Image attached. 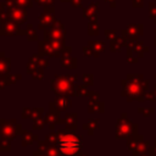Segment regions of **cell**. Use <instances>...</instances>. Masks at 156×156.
Segmentation results:
<instances>
[{"mask_svg":"<svg viewBox=\"0 0 156 156\" xmlns=\"http://www.w3.org/2000/svg\"><path fill=\"white\" fill-rule=\"evenodd\" d=\"M58 139H57V147L60 152L65 156H78L82 152V136L77 135L74 132H71L68 129H61L57 132Z\"/></svg>","mask_w":156,"mask_h":156,"instance_id":"1","label":"cell"},{"mask_svg":"<svg viewBox=\"0 0 156 156\" xmlns=\"http://www.w3.org/2000/svg\"><path fill=\"white\" fill-rule=\"evenodd\" d=\"M78 76L73 74H55V77L50 82V89L52 93L58 95H67V96H77L76 94V85L74 83L77 82Z\"/></svg>","mask_w":156,"mask_h":156,"instance_id":"2","label":"cell"},{"mask_svg":"<svg viewBox=\"0 0 156 156\" xmlns=\"http://www.w3.org/2000/svg\"><path fill=\"white\" fill-rule=\"evenodd\" d=\"M66 46V40H39L38 54L44 57H60L62 49Z\"/></svg>","mask_w":156,"mask_h":156,"instance_id":"3","label":"cell"},{"mask_svg":"<svg viewBox=\"0 0 156 156\" xmlns=\"http://www.w3.org/2000/svg\"><path fill=\"white\" fill-rule=\"evenodd\" d=\"M0 35H26V29H21L17 22L4 16L0 18Z\"/></svg>","mask_w":156,"mask_h":156,"instance_id":"4","label":"cell"},{"mask_svg":"<svg viewBox=\"0 0 156 156\" xmlns=\"http://www.w3.org/2000/svg\"><path fill=\"white\" fill-rule=\"evenodd\" d=\"M66 29L60 20H56L51 28L43 30L44 40H66Z\"/></svg>","mask_w":156,"mask_h":156,"instance_id":"5","label":"cell"},{"mask_svg":"<svg viewBox=\"0 0 156 156\" xmlns=\"http://www.w3.org/2000/svg\"><path fill=\"white\" fill-rule=\"evenodd\" d=\"M16 119L11 118V119H5V118H0V138L7 140V141H12L17 135H16Z\"/></svg>","mask_w":156,"mask_h":156,"instance_id":"6","label":"cell"},{"mask_svg":"<svg viewBox=\"0 0 156 156\" xmlns=\"http://www.w3.org/2000/svg\"><path fill=\"white\" fill-rule=\"evenodd\" d=\"M56 18H55V7L54 6H49L45 7L41 12V15L39 16V24L38 28L39 30H45L52 27V24L55 23Z\"/></svg>","mask_w":156,"mask_h":156,"instance_id":"7","label":"cell"},{"mask_svg":"<svg viewBox=\"0 0 156 156\" xmlns=\"http://www.w3.org/2000/svg\"><path fill=\"white\" fill-rule=\"evenodd\" d=\"M5 16L9 17V18H11L12 21L17 22L18 24H23L27 21L28 13H27V9L20 7V6H16V5H12V6L6 7Z\"/></svg>","mask_w":156,"mask_h":156,"instance_id":"8","label":"cell"},{"mask_svg":"<svg viewBox=\"0 0 156 156\" xmlns=\"http://www.w3.org/2000/svg\"><path fill=\"white\" fill-rule=\"evenodd\" d=\"M48 67H49V58L37 54V55H32L29 57L28 63H27V72H28V74L32 76L37 69H39V68L45 69Z\"/></svg>","mask_w":156,"mask_h":156,"instance_id":"9","label":"cell"},{"mask_svg":"<svg viewBox=\"0 0 156 156\" xmlns=\"http://www.w3.org/2000/svg\"><path fill=\"white\" fill-rule=\"evenodd\" d=\"M71 106H72V101H71V98L67 95H58L52 102H50V107H54L60 112L66 111Z\"/></svg>","mask_w":156,"mask_h":156,"instance_id":"10","label":"cell"},{"mask_svg":"<svg viewBox=\"0 0 156 156\" xmlns=\"http://www.w3.org/2000/svg\"><path fill=\"white\" fill-rule=\"evenodd\" d=\"M60 113H61V112L57 111L56 108L50 107V111L44 116L45 123L49 126V129H50V130H55V127H56L57 124H60V121H61Z\"/></svg>","mask_w":156,"mask_h":156,"instance_id":"11","label":"cell"},{"mask_svg":"<svg viewBox=\"0 0 156 156\" xmlns=\"http://www.w3.org/2000/svg\"><path fill=\"white\" fill-rule=\"evenodd\" d=\"M99 4L96 2H91L88 7H84L83 9V12H82V18L83 20H89V21H94L96 20V16L99 13Z\"/></svg>","mask_w":156,"mask_h":156,"instance_id":"12","label":"cell"},{"mask_svg":"<svg viewBox=\"0 0 156 156\" xmlns=\"http://www.w3.org/2000/svg\"><path fill=\"white\" fill-rule=\"evenodd\" d=\"M11 73V58L0 51V78L6 77Z\"/></svg>","mask_w":156,"mask_h":156,"instance_id":"13","label":"cell"},{"mask_svg":"<svg viewBox=\"0 0 156 156\" xmlns=\"http://www.w3.org/2000/svg\"><path fill=\"white\" fill-rule=\"evenodd\" d=\"M21 136H22V143H21V145H22L23 147L29 146V145L33 144V141H38V140H39V136H38L37 134H34V133H32V132H29V130H26V129H24V132L22 133Z\"/></svg>","mask_w":156,"mask_h":156,"instance_id":"14","label":"cell"},{"mask_svg":"<svg viewBox=\"0 0 156 156\" xmlns=\"http://www.w3.org/2000/svg\"><path fill=\"white\" fill-rule=\"evenodd\" d=\"M33 1L34 0H5V4H6V7L16 5L20 7H24V9L29 7L30 9V7H33Z\"/></svg>","mask_w":156,"mask_h":156,"instance_id":"15","label":"cell"},{"mask_svg":"<svg viewBox=\"0 0 156 156\" xmlns=\"http://www.w3.org/2000/svg\"><path fill=\"white\" fill-rule=\"evenodd\" d=\"M88 45L91 48V50H93V56H95V57H98V56H99V54H100V52H102V51H104V49H105V44H104V41L91 40V41H89V43H88Z\"/></svg>","mask_w":156,"mask_h":156,"instance_id":"16","label":"cell"},{"mask_svg":"<svg viewBox=\"0 0 156 156\" xmlns=\"http://www.w3.org/2000/svg\"><path fill=\"white\" fill-rule=\"evenodd\" d=\"M88 111L90 113H93V112H104V102L98 101V99H90V102L88 105Z\"/></svg>","mask_w":156,"mask_h":156,"instance_id":"17","label":"cell"},{"mask_svg":"<svg viewBox=\"0 0 156 156\" xmlns=\"http://www.w3.org/2000/svg\"><path fill=\"white\" fill-rule=\"evenodd\" d=\"M77 58L76 57H67V58H62L61 60V67L62 68H68V69H74L77 68Z\"/></svg>","mask_w":156,"mask_h":156,"instance_id":"18","label":"cell"},{"mask_svg":"<svg viewBox=\"0 0 156 156\" xmlns=\"http://www.w3.org/2000/svg\"><path fill=\"white\" fill-rule=\"evenodd\" d=\"M82 128H83L84 130H88V133H89L90 135H93L94 132H95L96 129H99V121H98V119L88 121V123H84V124L82 126Z\"/></svg>","mask_w":156,"mask_h":156,"instance_id":"19","label":"cell"},{"mask_svg":"<svg viewBox=\"0 0 156 156\" xmlns=\"http://www.w3.org/2000/svg\"><path fill=\"white\" fill-rule=\"evenodd\" d=\"M26 37H27V40H28V41H39L37 30L33 28V26H32L30 23L27 24V28H26Z\"/></svg>","mask_w":156,"mask_h":156,"instance_id":"20","label":"cell"},{"mask_svg":"<svg viewBox=\"0 0 156 156\" xmlns=\"http://www.w3.org/2000/svg\"><path fill=\"white\" fill-rule=\"evenodd\" d=\"M43 154L45 156H61V152L56 144H48V146L45 147Z\"/></svg>","mask_w":156,"mask_h":156,"instance_id":"21","label":"cell"},{"mask_svg":"<svg viewBox=\"0 0 156 156\" xmlns=\"http://www.w3.org/2000/svg\"><path fill=\"white\" fill-rule=\"evenodd\" d=\"M88 34L89 35H98L99 34V24H98L96 20L90 21V23L88 26Z\"/></svg>","mask_w":156,"mask_h":156,"instance_id":"22","label":"cell"},{"mask_svg":"<svg viewBox=\"0 0 156 156\" xmlns=\"http://www.w3.org/2000/svg\"><path fill=\"white\" fill-rule=\"evenodd\" d=\"M76 94H77V96H90V91L88 90L87 85H84V84L76 85Z\"/></svg>","mask_w":156,"mask_h":156,"instance_id":"23","label":"cell"},{"mask_svg":"<svg viewBox=\"0 0 156 156\" xmlns=\"http://www.w3.org/2000/svg\"><path fill=\"white\" fill-rule=\"evenodd\" d=\"M57 139H58V134H57V132H55V130L49 132V134H46V136H45V140H46L49 144H56V143H57Z\"/></svg>","mask_w":156,"mask_h":156,"instance_id":"24","label":"cell"},{"mask_svg":"<svg viewBox=\"0 0 156 156\" xmlns=\"http://www.w3.org/2000/svg\"><path fill=\"white\" fill-rule=\"evenodd\" d=\"M63 118H65V124H73V123H77L78 115L77 113H66Z\"/></svg>","mask_w":156,"mask_h":156,"instance_id":"25","label":"cell"},{"mask_svg":"<svg viewBox=\"0 0 156 156\" xmlns=\"http://www.w3.org/2000/svg\"><path fill=\"white\" fill-rule=\"evenodd\" d=\"M0 151L1 152H10L11 151V141H7L0 138Z\"/></svg>","mask_w":156,"mask_h":156,"instance_id":"26","label":"cell"},{"mask_svg":"<svg viewBox=\"0 0 156 156\" xmlns=\"http://www.w3.org/2000/svg\"><path fill=\"white\" fill-rule=\"evenodd\" d=\"M43 113H44V107H33V116H32L33 121L44 118Z\"/></svg>","mask_w":156,"mask_h":156,"instance_id":"27","label":"cell"},{"mask_svg":"<svg viewBox=\"0 0 156 156\" xmlns=\"http://www.w3.org/2000/svg\"><path fill=\"white\" fill-rule=\"evenodd\" d=\"M6 79H7L9 85H11V84H15V83H17L18 80H21V79H22V76H21L20 73H17V74L10 73L9 76H6Z\"/></svg>","mask_w":156,"mask_h":156,"instance_id":"28","label":"cell"},{"mask_svg":"<svg viewBox=\"0 0 156 156\" xmlns=\"http://www.w3.org/2000/svg\"><path fill=\"white\" fill-rule=\"evenodd\" d=\"M82 82H83V84L87 85V87L93 85V83H94V77H93V74H89V73L83 74V76H82Z\"/></svg>","mask_w":156,"mask_h":156,"instance_id":"29","label":"cell"},{"mask_svg":"<svg viewBox=\"0 0 156 156\" xmlns=\"http://www.w3.org/2000/svg\"><path fill=\"white\" fill-rule=\"evenodd\" d=\"M45 126H46V123H45V119L44 118L33 121V130H41Z\"/></svg>","mask_w":156,"mask_h":156,"instance_id":"30","label":"cell"},{"mask_svg":"<svg viewBox=\"0 0 156 156\" xmlns=\"http://www.w3.org/2000/svg\"><path fill=\"white\" fill-rule=\"evenodd\" d=\"M32 116H33V107H23V108H22L21 117H22L23 119L32 118Z\"/></svg>","mask_w":156,"mask_h":156,"instance_id":"31","label":"cell"},{"mask_svg":"<svg viewBox=\"0 0 156 156\" xmlns=\"http://www.w3.org/2000/svg\"><path fill=\"white\" fill-rule=\"evenodd\" d=\"M32 78H33L34 80H43V79H44V68L37 69V71L32 74Z\"/></svg>","mask_w":156,"mask_h":156,"instance_id":"32","label":"cell"},{"mask_svg":"<svg viewBox=\"0 0 156 156\" xmlns=\"http://www.w3.org/2000/svg\"><path fill=\"white\" fill-rule=\"evenodd\" d=\"M71 52H72V48L68 46V45H66V46L62 49V51H61V56H60V58L62 60V58H67V57H69V56H71Z\"/></svg>","mask_w":156,"mask_h":156,"instance_id":"33","label":"cell"},{"mask_svg":"<svg viewBox=\"0 0 156 156\" xmlns=\"http://www.w3.org/2000/svg\"><path fill=\"white\" fill-rule=\"evenodd\" d=\"M54 1L55 0H34L35 4L44 6V7H49V6H54Z\"/></svg>","mask_w":156,"mask_h":156,"instance_id":"34","label":"cell"},{"mask_svg":"<svg viewBox=\"0 0 156 156\" xmlns=\"http://www.w3.org/2000/svg\"><path fill=\"white\" fill-rule=\"evenodd\" d=\"M121 46H122V41H121V39H115V40H112V44H111V50H112V51H117V50H119Z\"/></svg>","mask_w":156,"mask_h":156,"instance_id":"35","label":"cell"},{"mask_svg":"<svg viewBox=\"0 0 156 156\" xmlns=\"http://www.w3.org/2000/svg\"><path fill=\"white\" fill-rule=\"evenodd\" d=\"M82 51H83V56H84V57H87V56H93V50H91V48H90L89 45H88V46H83Z\"/></svg>","mask_w":156,"mask_h":156,"instance_id":"36","label":"cell"},{"mask_svg":"<svg viewBox=\"0 0 156 156\" xmlns=\"http://www.w3.org/2000/svg\"><path fill=\"white\" fill-rule=\"evenodd\" d=\"M6 87H9L7 79H6V77H1V78H0V90L5 89Z\"/></svg>","mask_w":156,"mask_h":156,"instance_id":"37","label":"cell"},{"mask_svg":"<svg viewBox=\"0 0 156 156\" xmlns=\"http://www.w3.org/2000/svg\"><path fill=\"white\" fill-rule=\"evenodd\" d=\"M5 13H6V4H5V1L4 2L0 1V18L4 17Z\"/></svg>","mask_w":156,"mask_h":156,"instance_id":"38","label":"cell"},{"mask_svg":"<svg viewBox=\"0 0 156 156\" xmlns=\"http://www.w3.org/2000/svg\"><path fill=\"white\" fill-rule=\"evenodd\" d=\"M24 132V129L22 128L21 123H16V135H22V133Z\"/></svg>","mask_w":156,"mask_h":156,"instance_id":"39","label":"cell"},{"mask_svg":"<svg viewBox=\"0 0 156 156\" xmlns=\"http://www.w3.org/2000/svg\"><path fill=\"white\" fill-rule=\"evenodd\" d=\"M105 37L107 38V39H111V38H113L115 37V30H105Z\"/></svg>","mask_w":156,"mask_h":156,"instance_id":"40","label":"cell"},{"mask_svg":"<svg viewBox=\"0 0 156 156\" xmlns=\"http://www.w3.org/2000/svg\"><path fill=\"white\" fill-rule=\"evenodd\" d=\"M73 7H82V0H71Z\"/></svg>","mask_w":156,"mask_h":156,"instance_id":"41","label":"cell"},{"mask_svg":"<svg viewBox=\"0 0 156 156\" xmlns=\"http://www.w3.org/2000/svg\"><path fill=\"white\" fill-rule=\"evenodd\" d=\"M32 156H45L43 152H40V151H34L33 154H32Z\"/></svg>","mask_w":156,"mask_h":156,"instance_id":"42","label":"cell"},{"mask_svg":"<svg viewBox=\"0 0 156 156\" xmlns=\"http://www.w3.org/2000/svg\"><path fill=\"white\" fill-rule=\"evenodd\" d=\"M105 1H108V2H111V6H112V7L115 6V2H113V0H105Z\"/></svg>","mask_w":156,"mask_h":156,"instance_id":"43","label":"cell"},{"mask_svg":"<svg viewBox=\"0 0 156 156\" xmlns=\"http://www.w3.org/2000/svg\"><path fill=\"white\" fill-rule=\"evenodd\" d=\"M78 156H89V155H88V154H85V152H80Z\"/></svg>","mask_w":156,"mask_h":156,"instance_id":"44","label":"cell"},{"mask_svg":"<svg viewBox=\"0 0 156 156\" xmlns=\"http://www.w3.org/2000/svg\"><path fill=\"white\" fill-rule=\"evenodd\" d=\"M61 1H62V2H68V1L71 2V0H61Z\"/></svg>","mask_w":156,"mask_h":156,"instance_id":"45","label":"cell"}]
</instances>
